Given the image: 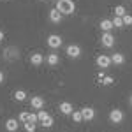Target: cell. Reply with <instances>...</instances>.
<instances>
[{
	"label": "cell",
	"instance_id": "cell-1",
	"mask_svg": "<svg viewBox=\"0 0 132 132\" xmlns=\"http://www.w3.org/2000/svg\"><path fill=\"white\" fill-rule=\"evenodd\" d=\"M56 9L60 11L62 14H72L76 11V4L72 0H58L56 2Z\"/></svg>",
	"mask_w": 132,
	"mask_h": 132
},
{
	"label": "cell",
	"instance_id": "cell-2",
	"mask_svg": "<svg viewBox=\"0 0 132 132\" xmlns=\"http://www.w3.org/2000/svg\"><path fill=\"white\" fill-rule=\"evenodd\" d=\"M37 116H39V122H41V125H42V127H46V129L53 127V118L50 116V113H46L44 109H39Z\"/></svg>",
	"mask_w": 132,
	"mask_h": 132
},
{
	"label": "cell",
	"instance_id": "cell-3",
	"mask_svg": "<svg viewBox=\"0 0 132 132\" xmlns=\"http://www.w3.org/2000/svg\"><path fill=\"white\" fill-rule=\"evenodd\" d=\"M65 53H67L69 58H79V56H81V48H79L78 44H69V46L65 48Z\"/></svg>",
	"mask_w": 132,
	"mask_h": 132
},
{
	"label": "cell",
	"instance_id": "cell-4",
	"mask_svg": "<svg viewBox=\"0 0 132 132\" xmlns=\"http://www.w3.org/2000/svg\"><path fill=\"white\" fill-rule=\"evenodd\" d=\"M95 63H97V67L99 69H108L109 65H111V56H108V55H99L97 58H95Z\"/></svg>",
	"mask_w": 132,
	"mask_h": 132
},
{
	"label": "cell",
	"instance_id": "cell-5",
	"mask_svg": "<svg viewBox=\"0 0 132 132\" xmlns=\"http://www.w3.org/2000/svg\"><path fill=\"white\" fill-rule=\"evenodd\" d=\"M101 44L104 46V48H113V46H114V37H113L111 32H102Z\"/></svg>",
	"mask_w": 132,
	"mask_h": 132
},
{
	"label": "cell",
	"instance_id": "cell-6",
	"mask_svg": "<svg viewBox=\"0 0 132 132\" xmlns=\"http://www.w3.org/2000/svg\"><path fill=\"white\" fill-rule=\"evenodd\" d=\"M48 46L53 48V50H58V48L62 46V37L58 35V34H51V35H48Z\"/></svg>",
	"mask_w": 132,
	"mask_h": 132
},
{
	"label": "cell",
	"instance_id": "cell-7",
	"mask_svg": "<svg viewBox=\"0 0 132 132\" xmlns=\"http://www.w3.org/2000/svg\"><path fill=\"white\" fill-rule=\"evenodd\" d=\"M123 120V111L122 109H111L109 111V122L111 123H120Z\"/></svg>",
	"mask_w": 132,
	"mask_h": 132
},
{
	"label": "cell",
	"instance_id": "cell-8",
	"mask_svg": "<svg viewBox=\"0 0 132 132\" xmlns=\"http://www.w3.org/2000/svg\"><path fill=\"white\" fill-rule=\"evenodd\" d=\"M81 114H83V120L90 122V120H93V118H95V109H93V108H90V106H85V108L81 109Z\"/></svg>",
	"mask_w": 132,
	"mask_h": 132
},
{
	"label": "cell",
	"instance_id": "cell-9",
	"mask_svg": "<svg viewBox=\"0 0 132 132\" xmlns=\"http://www.w3.org/2000/svg\"><path fill=\"white\" fill-rule=\"evenodd\" d=\"M44 104H46V101H44L42 97H39V95H35V97H32V99H30V106L34 108V109H42Z\"/></svg>",
	"mask_w": 132,
	"mask_h": 132
},
{
	"label": "cell",
	"instance_id": "cell-10",
	"mask_svg": "<svg viewBox=\"0 0 132 132\" xmlns=\"http://www.w3.org/2000/svg\"><path fill=\"white\" fill-rule=\"evenodd\" d=\"M18 127H20V122H18L16 118H7V120H5V130L16 132V130H18Z\"/></svg>",
	"mask_w": 132,
	"mask_h": 132
},
{
	"label": "cell",
	"instance_id": "cell-11",
	"mask_svg": "<svg viewBox=\"0 0 132 132\" xmlns=\"http://www.w3.org/2000/svg\"><path fill=\"white\" fill-rule=\"evenodd\" d=\"M62 16H63V14H62L56 7H53V9L50 11V21H51V23H60V21H62Z\"/></svg>",
	"mask_w": 132,
	"mask_h": 132
},
{
	"label": "cell",
	"instance_id": "cell-12",
	"mask_svg": "<svg viewBox=\"0 0 132 132\" xmlns=\"http://www.w3.org/2000/svg\"><path fill=\"white\" fill-rule=\"evenodd\" d=\"M60 111H62V114H72L74 108H72L71 102H62L60 104Z\"/></svg>",
	"mask_w": 132,
	"mask_h": 132
},
{
	"label": "cell",
	"instance_id": "cell-13",
	"mask_svg": "<svg viewBox=\"0 0 132 132\" xmlns=\"http://www.w3.org/2000/svg\"><path fill=\"white\" fill-rule=\"evenodd\" d=\"M111 63L122 65V63H125V56H123L122 53H114V55H111Z\"/></svg>",
	"mask_w": 132,
	"mask_h": 132
},
{
	"label": "cell",
	"instance_id": "cell-14",
	"mask_svg": "<svg viewBox=\"0 0 132 132\" xmlns=\"http://www.w3.org/2000/svg\"><path fill=\"white\" fill-rule=\"evenodd\" d=\"M42 62H44V56H42L41 53H34L30 56V63L32 65H41Z\"/></svg>",
	"mask_w": 132,
	"mask_h": 132
},
{
	"label": "cell",
	"instance_id": "cell-15",
	"mask_svg": "<svg viewBox=\"0 0 132 132\" xmlns=\"http://www.w3.org/2000/svg\"><path fill=\"white\" fill-rule=\"evenodd\" d=\"M46 60H48V65H58V62H60V56H58L56 53H50V55L46 56Z\"/></svg>",
	"mask_w": 132,
	"mask_h": 132
},
{
	"label": "cell",
	"instance_id": "cell-16",
	"mask_svg": "<svg viewBox=\"0 0 132 132\" xmlns=\"http://www.w3.org/2000/svg\"><path fill=\"white\" fill-rule=\"evenodd\" d=\"M101 28H102V32H109L111 28H114V27H113V20H102Z\"/></svg>",
	"mask_w": 132,
	"mask_h": 132
},
{
	"label": "cell",
	"instance_id": "cell-17",
	"mask_svg": "<svg viewBox=\"0 0 132 132\" xmlns=\"http://www.w3.org/2000/svg\"><path fill=\"white\" fill-rule=\"evenodd\" d=\"M14 99H16V101H25V99H27V92L25 90H16L14 92Z\"/></svg>",
	"mask_w": 132,
	"mask_h": 132
},
{
	"label": "cell",
	"instance_id": "cell-18",
	"mask_svg": "<svg viewBox=\"0 0 132 132\" xmlns=\"http://www.w3.org/2000/svg\"><path fill=\"white\" fill-rule=\"evenodd\" d=\"M114 14H116V16H120V18H122V16H125V14H127L125 5H116V7H114Z\"/></svg>",
	"mask_w": 132,
	"mask_h": 132
},
{
	"label": "cell",
	"instance_id": "cell-19",
	"mask_svg": "<svg viewBox=\"0 0 132 132\" xmlns=\"http://www.w3.org/2000/svg\"><path fill=\"white\" fill-rule=\"evenodd\" d=\"M72 120H74V123H79V122H83V114H81V109L79 111H72Z\"/></svg>",
	"mask_w": 132,
	"mask_h": 132
},
{
	"label": "cell",
	"instance_id": "cell-20",
	"mask_svg": "<svg viewBox=\"0 0 132 132\" xmlns=\"http://www.w3.org/2000/svg\"><path fill=\"white\" fill-rule=\"evenodd\" d=\"M113 27H114V28H123V20L120 16H114V18H113Z\"/></svg>",
	"mask_w": 132,
	"mask_h": 132
},
{
	"label": "cell",
	"instance_id": "cell-21",
	"mask_svg": "<svg viewBox=\"0 0 132 132\" xmlns=\"http://www.w3.org/2000/svg\"><path fill=\"white\" fill-rule=\"evenodd\" d=\"M122 20H123V27H130V25H132V16H130V14L122 16Z\"/></svg>",
	"mask_w": 132,
	"mask_h": 132
},
{
	"label": "cell",
	"instance_id": "cell-22",
	"mask_svg": "<svg viewBox=\"0 0 132 132\" xmlns=\"http://www.w3.org/2000/svg\"><path fill=\"white\" fill-rule=\"evenodd\" d=\"M25 130H27V132H35V123L25 122Z\"/></svg>",
	"mask_w": 132,
	"mask_h": 132
},
{
	"label": "cell",
	"instance_id": "cell-23",
	"mask_svg": "<svg viewBox=\"0 0 132 132\" xmlns=\"http://www.w3.org/2000/svg\"><path fill=\"white\" fill-rule=\"evenodd\" d=\"M28 122L30 123H37L39 122V116H37L35 113H28Z\"/></svg>",
	"mask_w": 132,
	"mask_h": 132
},
{
	"label": "cell",
	"instance_id": "cell-24",
	"mask_svg": "<svg viewBox=\"0 0 132 132\" xmlns=\"http://www.w3.org/2000/svg\"><path fill=\"white\" fill-rule=\"evenodd\" d=\"M20 122H23V123L28 122V113H27V111H21L20 113Z\"/></svg>",
	"mask_w": 132,
	"mask_h": 132
},
{
	"label": "cell",
	"instance_id": "cell-25",
	"mask_svg": "<svg viewBox=\"0 0 132 132\" xmlns=\"http://www.w3.org/2000/svg\"><path fill=\"white\" fill-rule=\"evenodd\" d=\"M113 81H114V79H113L111 76H104V78H102V83H104V85H113Z\"/></svg>",
	"mask_w": 132,
	"mask_h": 132
},
{
	"label": "cell",
	"instance_id": "cell-26",
	"mask_svg": "<svg viewBox=\"0 0 132 132\" xmlns=\"http://www.w3.org/2000/svg\"><path fill=\"white\" fill-rule=\"evenodd\" d=\"M4 79H5V76H4V72L0 71V85H2V83H4Z\"/></svg>",
	"mask_w": 132,
	"mask_h": 132
},
{
	"label": "cell",
	"instance_id": "cell-27",
	"mask_svg": "<svg viewBox=\"0 0 132 132\" xmlns=\"http://www.w3.org/2000/svg\"><path fill=\"white\" fill-rule=\"evenodd\" d=\"M4 37H5V34H4V32L0 30V41H4Z\"/></svg>",
	"mask_w": 132,
	"mask_h": 132
},
{
	"label": "cell",
	"instance_id": "cell-28",
	"mask_svg": "<svg viewBox=\"0 0 132 132\" xmlns=\"http://www.w3.org/2000/svg\"><path fill=\"white\" fill-rule=\"evenodd\" d=\"M130 106H132V95H130Z\"/></svg>",
	"mask_w": 132,
	"mask_h": 132
}]
</instances>
